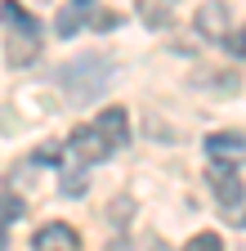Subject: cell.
<instances>
[{"label": "cell", "instance_id": "3957f363", "mask_svg": "<svg viewBox=\"0 0 246 251\" xmlns=\"http://www.w3.org/2000/svg\"><path fill=\"white\" fill-rule=\"evenodd\" d=\"M193 23H197V31H201L206 41H224L228 31H233V14H228V5H220V0H206Z\"/></svg>", "mask_w": 246, "mask_h": 251}, {"label": "cell", "instance_id": "9c48e42d", "mask_svg": "<svg viewBox=\"0 0 246 251\" xmlns=\"http://www.w3.org/2000/svg\"><path fill=\"white\" fill-rule=\"evenodd\" d=\"M134 9L152 31H166L175 23V0H134Z\"/></svg>", "mask_w": 246, "mask_h": 251}, {"label": "cell", "instance_id": "8992f818", "mask_svg": "<svg viewBox=\"0 0 246 251\" xmlns=\"http://www.w3.org/2000/svg\"><path fill=\"white\" fill-rule=\"evenodd\" d=\"M94 130L112 144V152H116V148H126V144H130V121H126V108H116V103H112V108H103V112H99V121H94Z\"/></svg>", "mask_w": 246, "mask_h": 251}, {"label": "cell", "instance_id": "2e32d148", "mask_svg": "<svg viewBox=\"0 0 246 251\" xmlns=\"http://www.w3.org/2000/svg\"><path fill=\"white\" fill-rule=\"evenodd\" d=\"M224 45H228L237 58H246V27H242V31H228V36H224Z\"/></svg>", "mask_w": 246, "mask_h": 251}, {"label": "cell", "instance_id": "5b68a950", "mask_svg": "<svg viewBox=\"0 0 246 251\" xmlns=\"http://www.w3.org/2000/svg\"><path fill=\"white\" fill-rule=\"evenodd\" d=\"M32 251H81V233L72 229V225H45V229H36V238H32Z\"/></svg>", "mask_w": 246, "mask_h": 251}, {"label": "cell", "instance_id": "d6986e66", "mask_svg": "<svg viewBox=\"0 0 246 251\" xmlns=\"http://www.w3.org/2000/svg\"><path fill=\"white\" fill-rule=\"evenodd\" d=\"M58 157H63V152H58V148L49 144V148H41V152H36V162H58Z\"/></svg>", "mask_w": 246, "mask_h": 251}, {"label": "cell", "instance_id": "e0dca14e", "mask_svg": "<svg viewBox=\"0 0 246 251\" xmlns=\"http://www.w3.org/2000/svg\"><path fill=\"white\" fill-rule=\"evenodd\" d=\"M108 215H112V225H126V220H130V198H116Z\"/></svg>", "mask_w": 246, "mask_h": 251}, {"label": "cell", "instance_id": "ffe728a7", "mask_svg": "<svg viewBox=\"0 0 246 251\" xmlns=\"http://www.w3.org/2000/svg\"><path fill=\"white\" fill-rule=\"evenodd\" d=\"M0 251H5V225H0Z\"/></svg>", "mask_w": 246, "mask_h": 251}, {"label": "cell", "instance_id": "ba28073f", "mask_svg": "<svg viewBox=\"0 0 246 251\" xmlns=\"http://www.w3.org/2000/svg\"><path fill=\"white\" fill-rule=\"evenodd\" d=\"M210 162H233V157H246V135L242 130H215L206 139Z\"/></svg>", "mask_w": 246, "mask_h": 251}, {"label": "cell", "instance_id": "7a4b0ae2", "mask_svg": "<svg viewBox=\"0 0 246 251\" xmlns=\"http://www.w3.org/2000/svg\"><path fill=\"white\" fill-rule=\"evenodd\" d=\"M67 152L76 157V162H85V166H94V162H103V157L112 152V144L94 130V126H76V130L67 135Z\"/></svg>", "mask_w": 246, "mask_h": 251}, {"label": "cell", "instance_id": "6da1fadb", "mask_svg": "<svg viewBox=\"0 0 246 251\" xmlns=\"http://www.w3.org/2000/svg\"><path fill=\"white\" fill-rule=\"evenodd\" d=\"M54 76H58V85L72 94V103H94L99 94L108 90V81H112V63L103 54H81V58L63 63Z\"/></svg>", "mask_w": 246, "mask_h": 251}, {"label": "cell", "instance_id": "9a60e30c", "mask_svg": "<svg viewBox=\"0 0 246 251\" xmlns=\"http://www.w3.org/2000/svg\"><path fill=\"white\" fill-rule=\"evenodd\" d=\"M22 215V202L14 193H0V220H18Z\"/></svg>", "mask_w": 246, "mask_h": 251}, {"label": "cell", "instance_id": "7c38bea8", "mask_svg": "<svg viewBox=\"0 0 246 251\" xmlns=\"http://www.w3.org/2000/svg\"><path fill=\"white\" fill-rule=\"evenodd\" d=\"M85 5H67V9H58V18H54V31H58V36H76V31L85 27V14H81Z\"/></svg>", "mask_w": 246, "mask_h": 251}, {"label": "cell", "instance_id": "277c9868", "mask_svg": "<svg viewBox=\"0 0 246 251\" xmlns=\"http://www.w3.org/2000/svg\"><path fill=\"white\" fill-rule=\"evenodd\" d=\"M210 193L220 198L224 206H237V202L246 198V184H242V175H237L233 166H224V162H215V166H210Z\"/></svg>", "mask_w": 246, "mask_h": 251}, {"label": "cell", "instance_id": "8fae6325", "mask_svg": "<svg viewBox=\"0 0 246 251\" xmlns=\"http://www.w3.org/2000/svg\"><path fill=\"white\" fill-rule=\"evenodd\" d=\"M0 18H5L14 31H41V23H36V14H27L22 5H14V0H5L0 5Z\"/></svg>", "mask_w": 246, "mask_h": 251}, {"label": "cell", "instance_id": "52a82bcc", "mask_svg": "<svg viewBox=\"0 0 246 251\" xmlns=\"http://www.w3.org/2000/svg\"><path fill=\"white\" fill-rule=\"evenodd\" d=\"M36 54H41V31H9V41H5L9 68H27Z\"/></svg>", "mask_w": 246, "mask_h": 251}, {"label": "cell", "instance_id": "5bb4252c", "mask_svg": "<svg viewBox=\"0 0 246 251\" xmlns=\"http://www.w3.org/2000/svg\"><path fill=\"white\" fill-rule=\"evenodd\" d=\"M85 184H89V179H85V175H81V171H76V175H72V171H67V175H63V179H58V188H63V193H67V198H72V193H85Z\"/></svg>", "mask_w": 246, "mask_h": 251}, {"label": "cell", "instance_id": "44dd1931", "mask_svg": "<svg viewBox=\"0 0 246 251\" xmlns=\"http://www.w3.org/2000/svg\"><path fill=\"white\" fill-rule=\"evenodd\" d=\"M76 5H94V0H76Z\"/></svg>", "mask_w": 246, "mask_h": 251}, {"label": "cell", "instance_id": "4fadbf2b", "mask_svg": "<svg viewBox=\"0 0 246 251\" xmlns=\"http://www.w3.org/2000/svg\"><path fill=\"white\" fill-rule=\"evenodd\" d=\"M183 251H224V238H220V233H197Z\"/></svg>", "mask_w": 246, "mask_h": 251}, {"label": "cell", "instance_id": "30bf717a", "mask_svg": "<svg viewBox=\"0 0 246 251\" xmlns=\"http://www.w3.org/2000/svg\"><path fill=\"white\" fill-rule=\"evenodd\" d=\"M193 85H197V90H220V94H233L242 81H237V72H215V76H210V72H193Z\"/></svg>", "mask_w": 246, "mask_h": 251}, {"label": "cell", "instance_id": "ac0fdd59", "mask_svg": "<svg viewBox=\"0 0 246 251\" xmlns=\"http://www.w3.org/2000/svg\"><path fill=\"white\" fill-rule=\"evenodd\" d=\"M116 23H121V14H112V9H108V14H94V27H103V31L116 27Z\"/></svg>", "mask_w": 246, "mask_h": 251}]
</instances>
